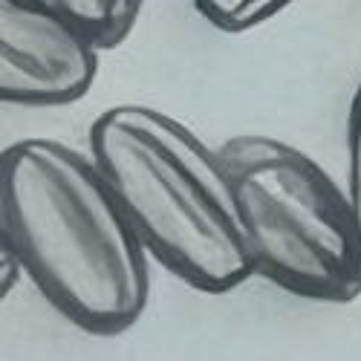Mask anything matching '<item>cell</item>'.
Wrapping results in <instances>:
<instances>
[{"instance_id":"obj_1","label":"cell","mask_w":361,"mask_h":361,"mask_svg":"<svg viewBox=\"0 0 361 361\" xmlns=\"http://www.w3.org/2000/svg\"><path fill=\"white\" fill-rule=\"evenodd\" d=\"M0 226L26 278L90 336L130 329L150 300V255L90 150L26 136L4 150Z\"/></svg>"},{"instance_id":"obj_2","label":"cell","mask_w":361,"mask_h":361,"mask_svg":"<svg viewBox=\"0 0 361 361\" xmlns=\"http://www.w3.org/2000/svg\"><path fill=\"white\" fill-rule=\"evenodd\" d=\"M90 154L150 260L173 278L226 295L255 275L220 147L159 107L125 102L90 125Z\"/></svg>"},{"instance_id":"obj_3","label":"cell","mask_w":361,"mask_h":361,"mask_svg":"<svg viewBox=\"0 0 361 361\" xmlns=\"http://www.w3.org/2000/svg\"><path fill=\"white\" fill-rule=\"evenodd\" d=\"M220 157L252 272L315 304L355 300L361 228L344 185L307 150L269 133H237Z\"/></svg>"},{"instance_id":"obj_4","label":"cell","mask_w":361,"mask_h":361,"mask_svg":"<svg viewBox=\"0 0 361 361\" xmlns=\"http://www.w3.org/2000/svg\"><path fill=\"white\" fill-rule=\"evenodd\" d=\"M104 47L52 0H0V99L64 107L96 84Z\"/></svg>"},{"instance_id":"obj_5","label":"cell","mask_w":361,"mask_h":361,"mask_svg":"<svg viewBox=\"0 0 361 361\" xmlns=\"http://www.w3.org/2000/svg\"><path fill=\"white\" fill-rule=\"evenodd\" d=\"M52 4L75 18L104 49L122 44L145 9V0H52Z\"/></svg>"},{"instance_id":"obj_6","label":"cell","mask_w":361,"mask_h":361,"mask_svg":"<svg viewBox=\"0 0 361 361\" xmlns=\"http://www.w3.org/2000/svg\"><path fill=\"white\" fill-rule=\"evenodd\" d=\"M298 0H194L197 12L217 29L228 35L252 32L286 12Z\"/></svg>"},{"instance_id":"obj_7","label":"cell","mask_w":361,"mask_h":361,"mask_svg":"<svg viewBox=\"0 0 361 361\" xmlns=\"http://www.w3.org/2000/svg\"><path fill=\"white\" fill-rule=\"evenodd\" d=\"M344 154H347V171H344V191L350 197L353 214L361 228V78L353 90L350 110H347V128H344Z\"/></svg>"},{"instance_id":"obj_8","label":"cell","mask_w":361,"mask_h":361,"mask_svg":"<svg viewBox=\"0 0 361 361\" xmlns=\"http://www.w3.org/2000/svg\"><path fill=\"white\" fill-rule=\"evenodd\" d=\"M20 278H26L23 266H20L18 255L4 243V266H0V286H4V295H9L20 283Z\"/></svg>"}]
</instances>
